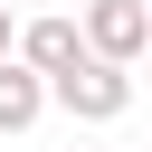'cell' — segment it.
<instances>
[{
    "mask_svg": "<svg viewBox=\"0 0 152 152\" xmlns=\"http://www.w3.org/2000/svg\"><path fill=\"white\" fill-rule=\"evenodd\" d=\"M48 104H57V95H48V76H38V66L10 48V57H0V133H28Z\"/></svg>",
    "mask_w": 152,
    "mask_h": 152,
    "instance_id": "3",
    "label": "cell"
},
{
    "mask_svg": "<svg viewBox=\"0 0 152 152\" xmlns=\"http://www.w3.org/2000/svg\"><path fill=\"white\" fill-rule=\"evenodd\" d=\"M48 95L76 114V124H114V114H133V66H114V57H76V66H57L48 76Z\"/></svg>",
    "mask_w": 152,
    "mask_h": 152,
    "instance_id": "1",
    "label": "cell"
},
{
    "mask_svg": "<svg viewBox=\"0 0 152 152\" xmlns=\"http://www.w3.org/2000/svg\"><path fill=\"white\" fill-rule=\"evenodd\" d=\"M19 57H28L38 76L76 66V57H86V19H28V28H19Z\"/></svg>",
    "mask_w": 152,
    "mask_h": 152,
    "instance_id": "4",
    "label": "cell"
},
{
    "mask_svg": "<svg viewBox=\"0 0 152 152\" xmlns=\"http://www.w3.org/2000/svg\"><path fill=\"white\" fill-rule=\"evenodd\" d=\"M86 48L114 57V66H133L152 48V0H86Z\"/></svg>",
    "mask_w": 152,
    "mask_h": 152,
    "instance_id": "2",
    "label": "cell"
},
{
    "mask_svg": "<svg viewBox=\"0 0 152 152\" xmlns=\"http://www.w3.org/2000/svg\"><path fill=\"white\" fill-rule=\"evenodd\" d=\"M10 48H19V19H10V0H0V57H10Z\"/></svg>",
    "mask_w": 152,
    "mask_h": 152,
    "instance_id": "5",
    "label": "cell"
}]
</instances>
